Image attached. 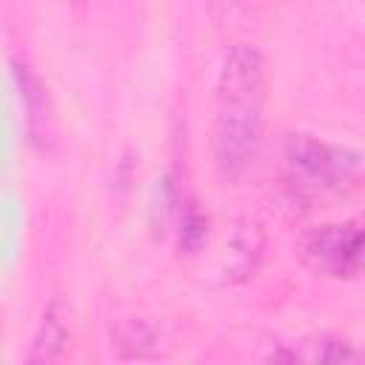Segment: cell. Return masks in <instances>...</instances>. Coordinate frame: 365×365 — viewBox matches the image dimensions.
Segmentation results:
<instances>
[{
	"label": "cell",
	"mask_w": 365,
	"mask_h": 365,
	"mask_svg": "<svg viewBox=\"0 0 365 365\" xmlns=\"http://www.w3.org/2000/svg\"><path fill=\"white\" fill-rule=\"evenodd\" d=\"M271 359H288V362H359L365 359L362 351H356L351 342L334 336V334H317L302 342H297L291 351L271 354Z\"/></svg>",
	"instance_id": "obj_5"
},
{
	"label": "cell",
	"mask_w": 365,
	"mask_h": 365,
	"mask_svg": "<svg viewBox=\"0 0 365 365\" xmlns=\"http://www.w3.org/2000/svg\"><path fill=\"white\" fill-rule=\"evenodd\" d=\"M285 171L299 194H351L365 188V151L314 134H291L285 140Z\"/></svg>",
	"instance_id": "obj_2"
},
{
	"label": "cell",
	"mask_w": 365,
	"mask_h": 365,
	"mask_svg": "<svg viewBox=\"0 0 365 365\" xmlns=\"http://www.w3.org/2000/svg\"><path fill=\"white\" fill-rule=\"evenodd\" d=\"M160 331L140 317L123 319L114 328V345L120 359H154L160 356Z\"/></svg>",
	"instance_id": "obj_6"
},
{
	"label": "cell",
	"mask_w": 365,
	"mask_h": 365,
	"mask_svg": "<svg viewBox=\"0 0 365 365\" xmlns=\"http://www.w3.org/2000/svg\"><path fill=\"white\" fill-rule=\"evenodd\" d=\"M66 342H68V325H66V311L60 305V299H54L43 319H40V328L34 334V342H31V354H29V362H51V359H60L63 351H66Z\"/></svg>",
	"instance_id": "obj_7"
},
{
	"label": "cell",
	"mask_w": 365,
	"mask_h": 365,
	"mask_svg": "<svg viewBox=\"0 0 365 365\" xmlns=\"http://www.w3.org/2000/svg\"><path fill=\"white\" fill-rule=\"evenodd\" d=\"M228 248L231 251L225 254L220 274H222L225 282H240V279H245L257 268V259H259V251H262V231H259V225L237 222L231 228Z\"/></svg>",
	"instance_id": "obj_4"
},
{
	"label": "cell",
	"mask_w": 365,
	"mask_h": 365,
	"mask_svg": "<svg viewBox=\"0 0 365 365\" xmlns=\"http://www.w3.org/2000/svg\"><path fill=\"white\" fill-rule=\"evenodd\" d=\"M302 262L331 279H354L365 274V217L314 225L299 240Z\"/></svg>",
	"instance_id": "obj_3"
},
{
	"label": "cell",
	"mask_w": 365,
	"mask_h": 365,
	"mask_svg": "<svg viewBox=\"0 0 365 365\" xmlns=\"http://www.w3.org/2000/svg\"><path fill=\"white\" fill-rule=\"evenodd\" d=\"M268 103L265 57L251 43H234L225 48L211 117V157L222 177H237L254 160Z\"/></svg>",
	"instance_id": "obj_1"
}]
</instances>
